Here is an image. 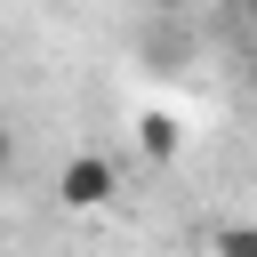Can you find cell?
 <instances>
[{
	"mask_svg": "<svg viewBox=\"0 0 257 257\" xmlns=\"http://www.w3.org/2000/svg\"><path fill=\"white\" fill-rule=\"evenodd\" d=\"M112 193H120V169H112L104 153H72V161L56 169V201H64V209H80V217H96Z\"/></svg>",
	"mask_w": 257,
	"mask_h": 257,
	"instance_id": "cell-1",
	"label": "cell"
},
{
	"mask_svg": "<svg viewBox=\"0 0 257 257\" xmlns=\"http://www.w3.org/2000/svg\"><path fill=\"white\" fill-rule=\"evenodd\" d=\"M137 153H145V161H177V153H185L177 112H161V104H153V112H137Z\"/></svg>",
	"mask_w": 257,
	"mask_h": 257,
	"instance_id": "cell-2",
	"label": "cell"
},
{
	"mask_svg": "<svg viewBox=\"0 0 257 257\" xmlns=\"http://www.w3.org/2000/svg\"><path fill=\"white\" fill-rule=\"evenodd\" d=\"M209 257H257V225H217L209 233Z\"/></svg>",
	"mask_w": 257,
	"mask_h": 257,
	"instance_id": "cell-3",
	"label": "cell"
},
{
	"mask_svg": "<svg viewBox=\"0 0 257 257\" xmlns=\"http://www.w3.org/2000/svg\"><path fill=\"white\" fill-rule=\"evenodd\" d=\"M241 16H249V24H257V0H241Z\"/></svg>",
	"mask_w": 257,
	"mask_h": 257,
	"instance_id": "cell-4",
	"label": "cell"
}]
</instances>
